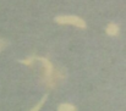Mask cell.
<instances>
[{
    "label": "cell",
    "mask_w": 126,
    "mask_h": 111,
    "mask_svg": "<svg viewBox=\"0 0 126 111\" xmlns=\"http://www.w3.org/2000/svg\"><path fill=\"white\" fill-rule=\"evenodd\" d=\"M34 61H36V56H30V57H27V59L20 60V62L23 64V65H26V66H32Z\"/></svg>",
    "instance_id": "cell-6"
},
{
    "label": "cell",
    "mask_w": 126,
    "mask_h": 111,
    "mask_svg": "<svg viewBox=\"0 0 126 111\" xmlns=\"http://www.w3.org/2000/svg\"><path fill=\"white\" fill-rule=\"evenodd\" d=\"M6 45V42L5 40H2V39H0V51L2 50V48Z\"/></svg>",
    "instance_id": "cell-7"
},
{
    "label": "cell",
    "mask_w": 126,
    "mask_h": 111,
    "mask_svg": "<svg viewBox=\"0 0 126 111\" xmlns=\"http://www.w3.org/2000/svg\"><path fill=\"white\" fill-rule=\"evenodd\" d=\"M36 60L41 61L43 64L42 81L48 88H54L58 83L63 82L66 78V73L64 72V70H59V69L55 70L49 59L42 57V56H37Z\"/></svg>",
    "instance_id": "cell-1"
},
{
    "label": "cell",
    "mask_w": 126,
    "mask_h": 111,
    "mask_svg": "<svg viewBox=\"0 0 126 111\" xmlns=\"http://www.w3.org/2000/svg\"><path fill=\"white\" fill-rule=\"evenodd\" d=\"M54 21L59 25H71V26H75L77 28H81L84 29L87 27L86 25V21L83 18L79 17V16H72V15H65V16H56L54 18Z\"/></svg>",
    "instance_id": "cell-2"
},
{
    "label": "cell",
    "mask_w": 126,
    "mask_h": 111,
    "mask_svg": "<svg viewBox=\"0 0 126 111\" xmlns=\"http://www.w3.org/2000/svg\"><path fill=\"white\" fill-rule=\"evenodd\" d=\"M58 111H77L76 106L69 103H63L58 106Z\"/></svg>",
    "instance_id": "cell-4"
},
{
    "label": "cell",
    "mask_w": 126,
    "mask_h": 111,
    "mask_svg": "<svg viewBox=\"0 0 126 111\" xmlns=\"http://www.w3.org/2000/svg\"><path fill=\"white\" fill-rule=\"evenodd\" d=\"M105 32L108 36L116 37V36H119V26L116 23H109L105 28Z\"/></svg>",
    "instance_id": "cell-3"
},
{
    "label": "cell",
    "mask_w": 126,
    "mask_h": 111,
    "mask_svg": "<svg viewBox=\"0 0 126 111\" xmlns=\"http://www.w3.org/2000/svg\"><path fill=\"white\" fill-rule=\"evenodd\" d=\"M47 99H48V95H47V94H45V95H43L42 99H41V100H39V101H38V103H37V104H36V105H34V106H33L31 110H28V111H39L41 109H42L43 105L45 104Z\"/></svg>",
    "instance_id": "cell-5"
}]
</instances>
